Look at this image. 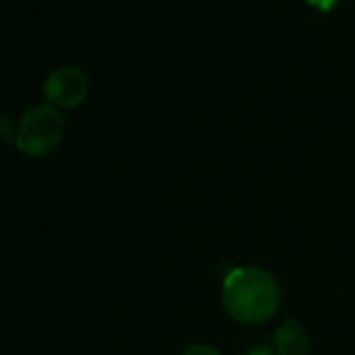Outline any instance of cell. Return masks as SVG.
Returning <instances> with one entry per match:
<instances>
[{
    "mask_svg": "<svg viewBox=\"0 0 355 355\" xmlns=\"http://www.w3.org/2000/svg\"><path fill=\"white\" fill-rule=\"evenodd\" d=\"M63 113L51 103H40L21 115L15 134V144L28 157H44L63 142Z\"/></svg>",
    "mask_w": 355,
    "mask_h": 355,
    "instance_id": "7a4b0ae2",
    "label": "cell"
},
{
    "mask_svg": "<svg viewBox=\"0 0 355 355\" xmlns=\"http://www.w3.org/2000/svg\"><path fill=\"white\" fill-rule=\"evenodd\" d=\"M309 347V334L297 320H284L274 332L276 355H307Z\"/></svg>",
    "mask_w": 355,
    "mask_h": 355,
    "instance_id": "277c9868",
    "label": "cell"
},
{
    "mask_svg": "<svg viewBox=\"0 0 355 355\" xmlns=\"http://www.w3.org/2000/svg\"><path fill=\"white\" fill-rule=\"evenodd\" d=\"M90 90L88 76L76 65H63L55 69L44 82V96L57 109H76L80 107Z\"/></svg>",
    "mask_w": 355,
    "mask_h": 355,
    "instance_id": "3957f363",
    "label": "cell"
},
{
    "mask_svg": "<svg viewBox=\"0 0 355 355\" xmlns=\"http://www.w3.org/2000/svg\"><path fill=\"white\" fill-rule=\"evenodd\" d=\"M182 355H222L216 347L211 345H203V343H197V345H191Z\"/></svg>",
    "mask_w": 355,
    "mask_h": 355,
    "instance_id": "5b68a950",
    "label": "cell"
},
{
    "mask_svg": "<svg viewBox=\"0 0 355 355\" xmlns=\"http://www.w3.org/2000/svg\"><path fill=\"white\" fill-rule=\"evenodd\" d=\"M247 355H276V351H274V347H270V345H257V347L249 349Z\"/></svg>",
    "mask_w": 355,
    "mask_h": 355,
    "instance_id": "8992f818",
    "label": "cell"
},
{
    "mask_svg": "<svg viewBox=\"0 0 355 355\" xmlns=\"http://www.w3.org/2000/svg\"><path fill=\"white\" fill-rule=\"evenodd\" d=\"M222 301L232 320L257 326L276 315L282 291L274 274L257 266H245L234 268L224 278Z\"/></svg>",
    "mask_w": 355,
    "mask_h": 355,
    "instance_id": "6da1fadb",
    "label": "cell"
}]
</instances>
